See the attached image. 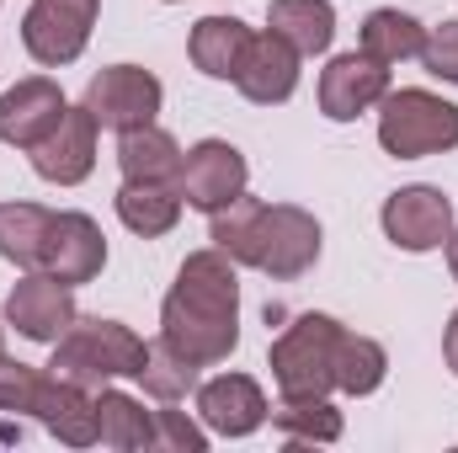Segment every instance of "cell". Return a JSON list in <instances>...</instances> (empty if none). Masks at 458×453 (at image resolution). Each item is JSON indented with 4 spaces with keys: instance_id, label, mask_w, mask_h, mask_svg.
<instances>
[{
    "instance_id": "8",
    "label": "cell",
    "mask_w": 458,
    "mask_h": 453,
    "mask_svg": "<svg viewBox=\"0 0 458 453\" xmlns=\"http://www.w3.org/2000/svg\"><path fill=\"white\" fill-rule=\"evenodd\" d=\"M245 155L225 144V139H203V144H192L187 150V160H182V176H176V192H182V203L187 209H198V214H219L229 209L240 192H245Z\"/></svg>"
},
{
    "instance_id": "23",
    "label": "cell",
    "mask_w": 458,
    "mask_h": 453,
    "mask_svg": "<svg viewBox=\"0 0 458 453\" xmlns=\"http://www.w3.org/2000/svg\"><path fill=\"white\" fill-rule=\"evenodd\" d=\"M48 225H54V209L43 203H0V256L16 261L21 272H38Z\"/></svg>"
},
{
    "instance_id": "3",
    "label": "cell",
    "mask_w": 458,
    "mask_h": 453,
    "mask_svg": "<svg viewBox=\"0 0 458 453\" xmlns=\"http://www.w3.org/2000/svg\"><path fill=\"white\" fill-rule=\"evenodd\" d=\"M144 357H149V341H139L123 321H81L54 341V363L48 373L59 379H75L86 389L107 384V379H139L144 373Z\"/></svg>"
},
{
    "instance_id": "28",
    "label": "cell",
    "mask_w": 458,
    "mask_h": 453,
    "mask_svg": "<svg viewBox=\"0 0 458 453\" xmlns=\"http://www.w3.org/2000/svg\"><path fill=\"white\" fill-rule=\"evenodd\" d=\"M38 368H27V363H11V357H0V416H21V411H32V395H38Z\"/></svg>"
},
{
    "instance_id": "6",
    "label": "cell",
    "mask_w": 458,
    "mask_h": 453,
    "mask_svg": "<svg viewBox=\"0 0 458 453\" xmlns=\"http://www.w3.org/2000/svg\"><path fill=\"white\" fill-rule=\"evenodd\" d=\"M97 11L102 0H32L27 5V21H21V43L38 64L59 70V64H75L91 43V27H97Z\"/></svg>"
},
{
    "instance_id": "16",
    "label": "cell",
    "mask_w": 458,
    "mask_h": 453,
    "mask_svg": "<svg viewBox=\"0 0 458 453\" xmlns=\"http://www.w3.org/2000/svg\"><path fill=\"white\" fill-rule=\"evenodd\" d=\"M198 416H203V427L219 432V438H250V432L272 416V406H267V395H261L256 379H245V373H219V379H208V384L198 389Z\"/></svg>"
},
{
    "instance_id": "7",
    "label": "cell",
    "mask_w": 458,
    "mask_h": 453,
    "mask_svg": "<svg viewBox=\"0 0 458 453\" xmlns=\"http://www.w3.org/2000/svg\"><path fill=\"white\" fill-rule=\"evenodd\" d=\"M160 97H165V91H160V81H155L149 70H139V64H113V70L91 75L81 107L97 117V128L128 133V128H139V123H155Z\"/></svg>"
},
{
    "instance_id": "26",
    "label": "cell",
    "mask_w": 458,
    "mask_h": 453,
    "mask_svg": "<svg viewBox=\"0 0 458 453\" xmlns=\"http://www.w3.org/2000/svg\"><path fill=\"white\" fill-rule=\"evenodd\" d=\"M389 373V352L373 337H352L346 331L342 346H336V389L342 395H373Z\"/></svg>"
},
{
    "instance_id": "2",
    "label": "cell",
    "mask_w": 458,
    "mask_h": 453,
    "mask_svg": "<svg viewBox=\"0 0 458 453\" xmlns=\"http://www.w3.org/2000/svg\"><path fill=\"white\" fill-rule=\"evenodd\" d=\"M208 219H214V245L229 261H245L277 283H293L320 261V219L293 203H261L240 192Z\"/></svg>"
},
{
    "instance_id": "20",
    "label": "cell",
    "mask_w": 458,
    "mask_h": 453,
    "mask_svg": "<svg viewBox=\"0 0 458 453\" xmlns=\"http://www.w3.org/2000/svg\"><path fill=\"white\" fill-rule=\"evenodd\" d=\"M267 27L277 38H288L299 48V59L326 54L336 38V5L331 0H272L267 5Z\"/></svg>"
},
{
    "instance_id": "11",
    "label": "cell",
    "mask_w": 458,
    "mask_h": 453,
    "mask_svg": "<svg viewBox=\"0 0 458 453\" xmlns=\"http://www.w3.org/2000/svg\"><path fill=\"white\" fill-rule=\"evenodd\" d=\"M384 235L400 251H437L454 235V203L443 187H400L384 203Z\"/></svg>"
},
{
    "instance_id": "12",
    "label": "cell",
    "mask_w": 458,
    "mask_h": 453,
    "mask_svg": "<svg viewBox=\"0 0 458 453\" xmlns=\"http://www.w3.org/2000/svg\"><path fill=\"white\" fill-rule=\"evenodd\" d=\"M389 91V64L368 59L362 48L357 54H336L326 70H320V113L331 123H352L368 107H378Z\"/></svg>"
},
{
    "instance_id": "24",
    "label": "cell",
    "mask_w": 458,
    "mask_h": 453,
    "mask_svg": "<svg viewBox=\"0 0 458 453\" xmlns=\"http://www.w3.org/2000/svg\"><path fill=\"white\" fill-rule=\"evenodd\" d=\"M421 43H427V27H421L416 16L394 11V5L368 11V21H362V54H368V59H378V64L416 59V54H421Z\"/></svg>"
},
{
    "instance_id": "5",
    "label": "cell",
    "mask_w": 458,
    "mask_h": 453,
    "mask_svg": "<svg viewBox=\"0 0 458 453\" xmlns=\"http://www.w3.org/2000/svg\"><path fill=\"white\" fill-rule=\"evenodd\" d=\"M342 321L331 315H299L283 337L272 341V379L283 395H331L336 389V346Z\"/></svg>"
},
{
    "instance_id": "19",
    "label": "cell",
    "mask_w": 458,
    "mask_h": 453,
    "mask_svg": "<svg viewBox=\"0 0 458 453\" xmlns=\"http://www.w3.org/2000/svg\"><path fill=\"white\" fill-rule=\"evenodd\" d=\"M250 38H256V32H250L240 16H203V21L192 27V38H187V54H192V64H198L208 81H234L240 64H245Z\"/></svg>"
},
{
    "instance_id": "33",
    "label": "cell",
    "mask_w": 458,
    "mask_h": 453,
    "mask_svg": "<svg viewBox=\"0 0 458 453\" xmlns=\"http://www.w3.org/2000/svg\"><path fill=\"white\" fill-rule=\"evenodd\" d=\"M0 357H5V337H0Z\"/></svg>"
},
{
    "instance_id": "15",
    "label": "cell",
    "mask_w": 458,
    "mask_h": 453,
    "mask_svg": "<svg viewBox=\"0 0 458 453\" xmlns=\"http://www.w3.org/2000/svg\"><path fill=\"white\" fill-rule=\"evenodd\" d=\"M234 86H240V97L256 102V107L288 102L293 86H299V48H293L288 38H277L272 27L256 32L250 48H245V64H240V75H234Z\"/></svg>"
},
{
    "instance_id": "30",
    "label": "cell",
    "mask_w": 458,
    "mask_h": 453,
    "mask_svg": "<svg viewBox=\"0 0 458 453\" xmlns=\"http://www.w3.org/2000/svg\"><path fill=\"white\" fill-rule=\"evenodd\" d=\"M155 449H165V453H203V449H208V432H203L192 416H182V411H155Z\"/></svg>"
},
{
    "instance_id": "31",
    "label": "cell",
    "mask_w": 458,
    "mask_h": 453,
    "mask_svg": "<svg viewBox=\"0 0 458 453\" xmlns=\"http://www.w3.org/2000/svg\"><path fill=\"white\" fill-rule=\"evenodd\" d=\"M443 357H448V368H454V379H458V310H454V321H448V331H443Z\"/></svg>"
},
{
    "instance_id": "29",
    "label": "cell",
    "mask_w": 458,
    "mask_h": 453,
    "mask_svg": "<svg viewBox=\"0 0 458 453\" xmlns=\"http://www.w3.org/2000/svg\"><path fill=\"white\" fill-rule=\"evenodd\" d=\"M416 59L427 64V75H437V81L458 86V21H443V27H432Z\"/></svg>"
},
{
    "instance_id": "4",
    "label": "cell",
    "mask_w": 458,
    "mask_h": 453,
    "mask_svg": "<svg viewBox=\"0 0 458 453\" xmlns=\"http://www.w3.org/2000/svg\"><path fill=\"white\" fill-rule=\"evenodd\" d=\"M378 144L394 160H421V155H443L458 144V107L443 102L437 91L405 86V91H384L378 102Z\"/></svg>"
},
{
    "instance_id": "25",
    "label": "cell",
    "mask_w": 458,
    "mask_h": 453,
    "mask_svg": "<svg viewBox=\"0 0 458 453\" xmlns=\"http://www.w3.org/2000/svg\"><path fill=\"white\" fill-rule=\"evenodd\" d=\"M272 427L288 443H336L342 438V411L326 395H283V406L272 411Z\"/></svg>"
},
{
    "instance_id": "21",
    "label": "cell",
    "mask_w": 458,
    "mask_h": 453,
    "mask_svg": "<svg viewBox=\"0 0 458 453\" xmlns=\"http://www.w3.org/2000/svg\"><path fill=\"white\" fill-rule=\"evenodd\" d=\"M117 219L133 229V235H144V240L171 235L176 219H182L176 182H123L117 187Z\"/></svg>"
},
{
    "instance_id": "13",
    "label": "cell",
    "mask_w": 458,
    "mask_h": 453,
    "mask_svg": "<svg viewBox=\"0 0 458 453\" xmlns=\"http://www.w3.org/2000/svg\"><path fill=\"white\" fill-rule=\"evenodd\" d=\"M27 155H32V171L43 182H54V187L86 182L91 166H97V117L86 113V107H70V113L59 117V128L43 144H32Z\"/></svg>"
},
{
    "instance_id": "32",
    "label": "cell",
    "mask_w": 458,
    "mask_h": 453,
    "mask_svg": "<svg viewBox=\"0 0 458 453\" xmlns=\"http://www.w3.org/2000/svg\"><path fill=\"white\" fill-rule=\"evenodd\" d=\"M448 267H454V278H458V229L448 235Z\"/></svg>"
},
{
    "instance_id": "9",
    "label": "cell",
    "mask_w": 458,
    "mask_h": 453,
    "mask_svg": "<svg viewBox=\"0 0 458 453\" xmlns=\"http://www.w3.org/2000/svg\"><path fill=\"white\" fill-rule=\"evenodd\" d=\"M107 267V235L102 225L91 219V214H54V225L43 235V261H38V272H48V278H59V283H70V288H81V283H91L97 272Z\"/></svg>"
},
{
    "instance_id": "1",
    "label": "cell",
    "mask_w": 458,
    "mask_h": 453,
    "mask_svg": "<svg viewBox=\"0 0 458 453\" xmlns=\"http://www.w3.org/2000/svg\"><path fill=\"white\" fill-rule=\"evenodd\" d=\"M160 341L187 363L208 368L240 346V283L225 251H192L176 272V288L160 304Z\"/></svg>"
},
{
    "instance_id": "18",
    "label": "cell",
    "mask_w": 458,
    "mask_h": 453,
    "mask_svg": "<svg viewBox=\"0 0 458 453\" xmlns=\"http://www.w3.org/2000/svg\"><path fill=\"white\" fill-rule=\"evenodd\" d=\"M182 144L155 128V123H139L128 133H117V166H123V182H176L182 176Z\"/></svg>"
},
{
    "instance_id": "22",
    "label": "cell",
    "mask_w": 458,
    "mask_h": 453,
    "mask_svg": "<svg viewBox=\"0 0 458 453\" xmlns=\"http://www.w3.org/2000/svg\"><path fill=\"white\" fill-rule=\"evenodd\" d=\"M97 443H107L117 453L155 449V411H144L123 389H102L97 395Z\"/></svg>"
},
{
    "instance_id": "17",
    "label": "cell",
    "mask_w": 458,
    "mask_h": 453,
    "mask_svg": "<svg viewBox=\"0 0 458 453\" xmlns=\"http://www.w3.org/2000/svg\"><path fill=\"white\" fill-rule=\"evenodd\" d=\"M32 416L70 449H91L97 443V395L75 379H59V373H43L38 379V395H32Z\"/></svg>"
},
{
    "instance_id": "10",
    "label": "cell",
    "mask_w": 458,
    "mask_h": 453,
    "mask_svg": "<svg viewBox=\"0 0 458 453\" xmlns=\"http://www.w3.org/2000/svg\"><path fill=\"white\" fill-rule=\"evenodd\" d=\"M5 326H16L27 341H59L75 326V288L48 272H27L5 294Z\"/></svg>"
},
{
    "instance_id": "27",
    "label": "cell",
    "mask_w": 458,
    "mask_h": 453,
    "mask_svg": "<svg viewBox=\"0 0 458 453\" xmlns=\"http://www.w3.org/2000/svg\"><path fill=\"white\" fill-rule=\"evenodd\" d=\"M139 384H144L155 400L176 406L187 389H198V363H187V357H182V352H171L165 341H149V357H144Z\"/></svg>"
},
{
    "instance_id": "14",
    "label": "cell",
    "mask_w": 458,
    "mask_h": 453,
    "mask_svg": "<svg viewBox=\"0 0 458 453\" xmlns=\"http://www.w3.org/2000/svg\"><path fill=\"white\" fill-rule=\"evenodd\" d=\"M64 113H70V102H64L59 81H48V75L16 81V86L0 97V139L16 144V150H32V144H43V139L59 128Z\"/></svg>"
}]
</instances>
